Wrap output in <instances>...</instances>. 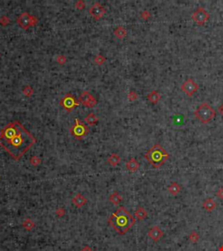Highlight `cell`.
<instances>
[{
  "mask_svg": "<svg viewBox=\"0 0 223 251\" xmlns=\"http://www.w3.org/2000/svg\"><path fill=\"white\" fill-rule=\"evenodd\" d=\"M59 105L67 112H71L73 109H75L76 107H78L80 103L78 102V100L75 99L73 94L67 93V95H65L61 99L60 101H59Z\"/></svg>",
  "mask_w": 223,
  "mask_h": 251,
  "instance_id": "52a82bcc",
  "label": "cell"
},
{
  "mask_svg": "<svg viewBox=\"0 0 223 251\" xmlns=\"http://www.w3.org/2000/svg\"><path fill=\"white\" fill-rule=\"evenodd\" d=\"M84 6V4H83V2H81V1H78V3L76 4V7H77L78 9H83Z\"/></svg>",
  "mask_w": 223,
  "mask_h": 251,
  "instance_id": "f546056e",
  "label": "cell"
},
{
  "mask_svg": "<svg viewBox=\"0 0 223 251\" xmlns=\"http://www.w3.org/2000/svg\"><path fill=\"white\" fill-rule=\"evenodd\" d=\"M78 102L87 107H93L97 104L96 99L87 91H85L81 93L80 97L78 98Z\"/></svg>",
  "mask_w": 223,
  "mask_h": 251,
  "instance_id": "30bf717a",
  "label": "cell"
},
{
  "mask_svg": "<svg viewBox=\"0 0 223 251\" xmlns=\"http://www.w3.org/2000/svg\"><path fill=\"white\" fill-rule=\"evenodd\" d=\"M202 207L205 208L206 211L213 212L216 208V203L212 198H207L202 203Z\"/></svg>",
  "mask_w": 223,
  "mask_h": 251,
  "instance_id": "4fadbf2b",
  "label": "cell"
},
{
  "mask_svg": "<svg viewBox=\"0 0 223 251\" xmlns=\"http://www.w3.org/2000/svg\"><path fill=\"white\" fill-rule=\"evenodd\" d=\"M114 35L118 38L122 39V38H124L127 36V30L124 27H122V26H119V27H117L115 29Z\"/></svg>",
  "mask_w": 223,
  "mask_h": 251,
  "instance_id": "d6986e66",
  "label": "cell"
},
{
  "mask_svg": "<svg viewBox=\"0 0 223 251\" xmlns=\"http://www.w3.org/2000/svg\"><path fill=\"white\" fill-rule=\"evenodd\" d=\"M218 112H219L220 114L223 117V103L220 106V107H219V109H218Z\"/></svg>",
  "mask_w": 223,
  "mask_h": 251,
  "instance_id": "1f68e13d",
  "label": "cell"
},
{
  "mask_svg": "<svg viewBox=\"0 0 223 251\" xmlns=\"http://www.w3.org/2000/svg\"><path fill=\"white\" fill-rule=\"evenodd\" d=\"M81 251H92V249H91L90 247H88V246H85L84 248L81 249Z\"/></svg>",
  "mask_w": 223,
  "mask_h": 251,
  "instance_id": "d6a6232c",
  "label": "cell"
},
{
  "mask_svg": "<svg viewBox=\"0 0 223 251\" xmlns=\"http://www.w3.org/2000/svg\"><path fill=\"white\" fill-rule=\"evenodd\" d=\"M134 215L136 216V218H137L138 220L143 221L145 220L146 218L147 217V212L146 211L145 208L139 207V208H138V209L135 211Z\"/></svg>",
  "mask_w": 223,
  "mask_h": 251,
  "instance_id": "ac0fdd59",
  "label": "cell"
},
{
  "mask_svg": "<svg viewBox=\"0 0 223 251\" xmlns=\"http://www.w3.org/2000/svg\"><path fill=\"white\" fill-rule=\"evenodd\" d=\"M167 190H168V192L170 193V195L175 196V195H177L181 192V187L179 185V184L177 183V182L173 181V182H172V183L170 184V185L168 186Z\"/></svg>",
  "mask_w": 223,
  "mask_h": 251,
  "instance_id": "2e32d148",
  "label": "cell"
},
{
  "mask_svg": "<svg viewBox=\"0 0 223 251\" xmlns=\"http://www.w3.org/2000/svg\"><path fill=\"white\" fill-rule=\"evenodd\" d=\"M146 98H147V99L150 101L152 104L155 105L160 100L161 96H160V94L158 92V91L154 90V91H152V92L146 96Z\"/></svg>",
  "mask_w": 223,
  "mask_h": 251,
  "instance_id": "9a60e30c",
  "label": "cell"
},
{
  "mask_svg": "<svg viewBox=\"0 0 223 251\" xmlns=\"http://www.w3.org/2000/svg\"><path fill=\"white\" fill-rule=\"evenodd\" d=\"M108 222L120 235H125L134 225L135 219L124 207H120L110 216Z\"/></svg>",
  "mask_w": 223,
  "mask_h": 251,
  "instance_id": "7a4b0ae2",
  "label": "cell"
},
{
  "mask_svg": "<svg viewBox=\"0 0 223 251\" xmlns=\"http://www.w3.org/2000/svg\"><path fill=\"white\" fill-rule=\"evenodd\" d=\"M191 18L193 19V21H194L198 25H204L206 22L210 18V15L203 7H199L192 14Z\"/></svg>",
  "mask_w": 223,
  "mask_h": 251,
  "instance_id": "9c48e42d",
  "label": "cell"
},
{
  "mask_svg": "<svg viewBox=\"0 0 223 251\" xmlns=\"http://www.w3.org/2000/svg\"><path fill=\"white\" fill-rule=\"evenodd\" d=\"M181 89L188 97H192L195 92L199 90V85L191 78H188L182 84Z\"/></svg>",
  "mask_w": 223,
  "mask_h": 251,
  "instance_id": "ba28073f",
  "label": "cell"
},
{
  "mask_svg": "<svg viewBox=\"0 0 223 251\" xmlns=\"http://www.w3.org/2000/svg\"><path fill=\"white\" fill-rule=\"evenodd\" d=\"M151 17V14L149 12H147V11H144V12H142L141 13V18L143 19H145V20H147V19H149Z\"/></svg>",
  "mask_w": 223,
  "mask_h": 251,
  "instance_id": "4316f807",
  "label": "cell"
},
{
  "mask_svg": "<svg viewBox=\"0 0 223 251\" xmlns=\"http://www.w3.org/2000/svg\"><path fill=\"white\" fill-rule=\"evenodd\" d=\"M41 162V160L39 158H38L36 156H33L31 159V164L33 166H38L39 163Z\"/></svg>",
  "mask_w": 223,
  "mask_h": 251,
  "instance_id": "484cf974",
  "label": "cell"
},
{
  "mask_svg": "<svg viewBox=\"0 0 223 251\" xmlns=\"http://www.w3.org/2000/svg\"><path fill=\"white\" fill-rule=\"evenodd\" d=\"M89 13H90L91 16H92V18H94V19L98 20V19H101L103 16H104V14L106 13V10L104 9V7H103L100 4L95 3V4L90 8Z\"/></svg>",
  "mask_w": 223,
  "mask_h": 251,
  "instance_id": "8fae6325",
  "label": "cell"
},
{
  "mask_svg": "<svg viewBox=\"0 0 223 251\" xmlns=\"http://www.w3.org/2000/svg\"><path fill=\"white\" fill-rule=\"evenodd\" d=\"M36 141V138L18 120L7 124L0 133V146L15 160H20Z\"/></svg>",
  "mask_w": 223,
  "mask_h": 251,
  "instance_id": "6da1fadb",
  "label": "cell"
},
{
  "mask_svg": "<svg viewBox=\"0 0 223 251\" xmlns=\"http://www.w3.org/2000/svg\"><path fill=\"white\" fill-rule=\"evenodd\" d=\"M193 115L201 123L207 124L215 116V111L207 102H202L194 111Z\"/></svg>",
  "mask_w": 223,
  "mask_h": 251,
  "instance_id": "277c9868",
  "label": "cell"
},
{
  "mask_svg": "<svg viewBox=\"0 0 223 251\" xmlns=\"http://www.w3.org/2000/svg\"><path fill=\"white\" fill-rule=\"evenodd\" d=\"M189 240H190V242H193V243H196V242H198L200 240V235L198 233L196 232V231H193V232L191 233L190 235H189Z\"/></svg>",
  "mask_w": 223,
  "mask_h": 251,
  "instance_id": "603a6c76",
  "label": "cell"
},
{
  "mask_svg": "<svg viewBox=\"0 0 223 251\" xmlns=\"http://www.w3.org/2000/svg\"><path fill=\"white\" fill-rule=\"evenodd\" d=\"M127 97H128V99H129V100L133 101V100L137 99V98H138V94H137L135 92L132 91V92H129V94L127 95Z\"/></svg>",
  "mask_w": 223,
  "mask_h": 251,
  "instance_id": "d4e9b609",
  "label": "cell"
},
{
  "mask_svg": "<svg viewBox=\"0 0 223 251\" xmlns=\"http://www.w3.org/2000/svg\"><path fill=\"white\" fill-rule=\"evenodd\" d=\"M109 200H110V202H112L113 205H119L121 202V201H122V197L117 192H115V193H113L112 195L110 196Z\"/></svg>",
  "mask_w": 223,
  "mask_h": 251,
  "instance_id": "7402d4cb",
  "label": "cell"
},
{
  "mask_svg": "<svg viewBox=\"0 0 223 251\" xmlns=\"http://www.w3.org/2000/svg\"><path fill=\"white\" fill-rule=\"evenodd\" d=\"M147 235L153 242H158L162 238L164 234H163L162 230L160 229V228H159L158 226H154L149 229Z\"/></svg>",
  "mask_w": 223,
  "mask_h": 251,
  "instance_id": "7c38bea8",
  "label": "cell"
},
{
  "mask_svg": "<svg viewBox=\"0 0 223 251\" xmlns=\"http://www.w3.org/2000/svg\"><path fill=\"white\" fill-rule=\"evenodd\" d=\"M70 133L73 137L77 139H82L89 133V129L84 123L78 119H75V123L70 128Z\"/></svg>",
  "mask_w": 223,
  "mask_h": 251,
  "instance_id": "5b68a950",
  "label": "cell"
},
{
  "mask_svg": "<svg viewBox=\"0 0 223 251\" xmlns=\"http://www.w3.org/2000/svg\"><path fill=\"white\" fill-rule=\"evenodd\" d=\"M73 203L74 205H76L77 208H81L86 203V199L82 195L78 194L73 199Z\"/></svg>",
  "mask_w": 223,
  "mask_h": 251,
  "instance_id": "e0dca14e",
  "label": "cell"
},
{
  "mask_svg": "<svg viewBox=\"0 0 223 251\" xmlns=\"http://www.w3.org/2000/svg\"><path fill=\"white\" fill-rule=\"evenodd\" d=\"M126 167H127V170H129L130 172H136L139 169V163L136 160V159L131 158L126 163Z\"/></svg>",
  "mask_w": 223,
  "mask_h": 251,
  "instance_id": "5bb4252c",
  "label": "cell"
},
{
  "mask_svg": "<svg viewBox=\"0 0 223 251\" xmlns=\"http://www.w3.org/2000/svg\"><path fill=\"white\" fill-rule=\"evenodd\" d=\"M145 158L155 168H160L169 158L168 153L160 144H155L147 151Z\"/></svg>",
  "mask_w": 223,
  "mask_h": 251,
  "instance_id": "3957f363",
  "label": "cell"
},
{
  "mask_svg": "<svg viewBox=\"0 0 223 251\" xmlns=\"http://www.w3.org/2000/svg\"><path fill=\"white\" fill-rule=\"evenodd\" d=\"M216 196H217L218 198L223 200V188H219V189L217 190V192H216Z\"/></svg>",
  "mask_w": 223,
  "mask_h": 251,
  "instance_id": "83f0119b",
  "label": "cell"
},
{
  "mask_svg": "<svg viewBox=\"0 0 223 251\" xmlns=\"http://www.w3.org/2000/svg\"><path fill=\"white\" fill-rule=\"evenodd\" d=\"M98 117L93 114V113H89L87 116L85 118V123H87L89 126H93L94 124H96L98 122Z\"/></svg>",
  "mask_w": 223,
  "mask_h": 251,
  "instance_id": "ffe728a7",
  "label": "cell"
},
{
  "mask_svg": "<svg viewBox=\"0 0 223 251\" xmlns=\"http://www.w3.org/2000/svg\"><path fill=\"white\" fill-rule=\"evenodd\" d=\"M56 214H57V215H58L59 217H62V216L64 215V214H65V211H64L63 208H59V209L57 210Z\"/></svg>",
  "mask_w": 223,
  "mask_h": 251,
  "instance_id": "f1b7e54d",
  "label": "cell"
},
{
  "mask_svg": "<svg viewBox=\"0 0 223 251\" xmlns=\"http://www.w3.org/2000/svg\"><path fill=\"white\" fill-rule=\"evenodd\" d=\"M34 226H35L34 222L31 220H30V219H26L23 222V227H24L25 229H27V230H31V228H34Z\"/></svg>",
  "mask_w": 223,
  "mask_h": 251,
  "instance_id": "cb8c5ba5",
  "label": "cell"
},
{
  "mask_svg": "<svg viewBox=\"0 0 223 251\" xmlns=\"http://www.w3.org/2000/svg\"><path fill=\"white\" fill-rule=\"evenodd\" d=\"M219 251H223V245H222V246H221V247L219 248Z\"/></svg>",
  "mask_w": 223,
  "mask_h": 251,
  "instance_id": "836d02e7",
  "label": "cell"
},
{
  "mask_svg": "<svg viewBox=\"0 0 223 251\" xmlns=\"http://www.w3.org/2000/svg\"><path fill=\"white\" fill-rule=\"evenodd\" d=\"M17 23L21 26L22 29L27 30L31 26H34L36 25L38 23V20L34 16L30 15L28 13H23L22 14H20L19 17L17 19Z\"/></svg>",
  "mask_w": 223,
  "mask_h": 251,
  "instance_id": "8992f818",
  "label": "cell"
},
{
  "mask_svg": "<svg viewBox=\"0 0 223 251\" xmlns=\"http://www.w3.org/2000/svg\"><path fill=\"white\" fill-rule=\"evenodd\" d=\"M120 162V157L116 153H113L108 158V163L113 167L117 166Z\"/></svg>",
  "mask_w": 223,
  "mask_h": 251,
  "instance_id": "44dd1931",
  "label": "cell"
},
{
  "mask_svg": "<svg viewBox=\"0 0 223 251\" xmlns=\"http://www.w3.org/2000/svg\"><path fill=\"white\" fill-rule=\"evenodd\" d=\"M98 58L99 59V60H98V61H96V62L99 64V65H101V64H103V63L105 62V60H106V59H104L101 55H99L98 56Z\"/></svg>",
  "mask_w": 223,
  "mask_h": 251,
  "instance_id": "4dcf8cb0",
  "label": "cell"
}]
</instances>
